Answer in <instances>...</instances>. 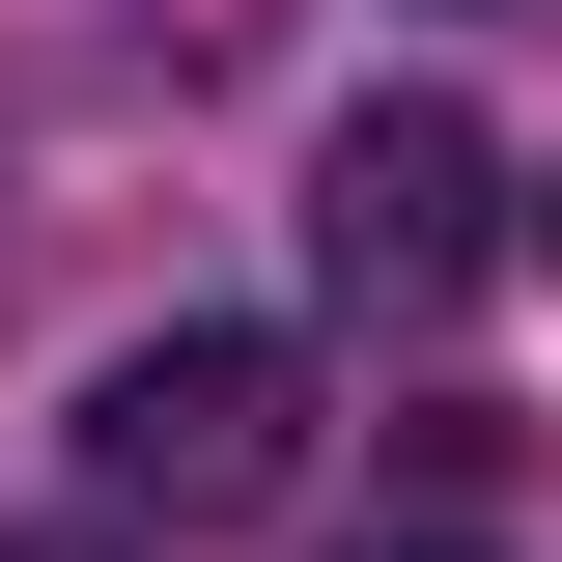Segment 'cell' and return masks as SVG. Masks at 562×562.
Returning <instances> with one entry per match:
<instances>
[{
  "mask_svg": "<svg viewBox=\"0 0 562 562\" xmlns=\"http://www.w3.org/2000/svg\"><path fill=\"white\" fill-rule=\"evenodd\" d=\"M479 254H506V140L479 113H338L310 281H338V310H479Z\"/></svg>",
  "mask_w": 562,
  "mask_h": 562,
  "instance_id": "2",
  "label": "cell"
},
{
  "mask_svg": "<svg viewBox=\"0 0 562 562\" xmlns=\"http://www.w3.org/2000/svg\"><path fill=\"white\" fill-rule=\"evenodd\" d=\"M450 29H479V0H450Z\"/></svg>",
  "mask_w": 562,
  "mask_h": 562,
  "instance_id": "6",
  "label": "cell"
},
{
  "mask_svg": "<svg viewBox=\"0 0 562 562\" xmlns=\"http://www.w3.org/2000/svg\"><path fill=\"white\" fill-rule=\"evenodd\" d=\"M85 506L113 535H254V506H310V366L281 338H113V394H85Z\"/></svg>",
  "mask_w": 562,
  "mask_h": 562,
  "instance_id": "1",
  "label": "cell"
},
{
  "mask_svg": "<svg viewBox=\"0 0 562 562\" xmlns=\"http://www.w3.org/2000/svg\"><path fill=\"white\" fill-rule=\"evenodd\" d=\"M535 254H562V198H535Z\"/></svg>",
  "mask_w": 562,
  "mask_h": 562,
  "instance_id": "5",
  "label": "cell"
},
{
  "mask_svg": "<svg viewBox=\"0 0 562 562\" xmlns=\"http://www.w3.org/2000/svg\"><path fill=\"white\" fill-rule=\"evenodd\" d=\"M29 562H113V535H29Z\"/></svg>",
  "mask_w": 562,
  "mask_h": 562,
  "instance_id": "4",
  "label": "cell"
},
{
  "mask_svg": "<svg viewBox=\"0 0 562 562\" xmlns=\"http://www.w3.org/2000/svg\"><path fill=\"white\" fill-rule=\"evenodd\" d=\"M338 562H479V506H422V535H338Z\"/></svg>",
  "mask_w": 562,
  "mask_h": 562,
  "instance_id": "3",
  "label": "cell"
}]
</instances>
